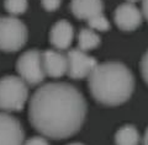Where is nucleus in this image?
Listing matches in <instances>:
<instances>
[{"instance_id":"13","label":"nucleus","mask_w":148,"mask_h":145,"mask_svg":"<svg viewBox=\"0 0 148 145\" xmlns=\"http://www.w3.org/2000/svg\"><path fill=\"white\" fill-rule=\"evenodd\" d=\"M100 44V37L94 32V30L91 29H83L79 32L78 36V46L79 49L84 50H90L96 48Z\"/></svg>"},{"instance_id":"12","label":"nucleus","mask_w":148,"mask_h":145,"mask_svg":"<svg viewBox=\"0 0 148 145\" xmlns=\"http://www.w3.org/2000/svg\"><path fill=\"white\" fill-rule=\"evenodd\" d=\"M116 145H138L140 143V133L131 124L123 125L115 135Z\"/></svg>"},{"instance_id":"19","label":"nucleus","mask_w":148,"mask_h":145,"mask_svg":"<svg viewBox=\"0 0 148 145\" xmlns=\"http://www.w3.org/2000/svg\"><path fill=\"white\" fill-rule=\"evenodd\" d=\"M142 14L148 21V0H142Z\"/></svg>"},{"instance_id":"1","label":"nucleus","mask_w":148,"mask_h":145,"mask_svg":"<svg viewBox=\"0 0 148 145\" xmlns=\"http://www.w3.org/2000/svg\"><path fill=\"white\" fill-rule=\"evenodd\" d=\"M86 103L82 92L67 82H49L37 88L30 100V122L47 138L66 139L82 128Z\"/></svg>"},{"instance_id":"16","label":"nucleus","mask_w":148,"mask_h":145,"mask_svg":"<svg viewBox=\"0 0 148 145\" xmlns=\"http://www.w3.org/2000/svg\"><path fill=\"white\" fill-rule=\"evenodd\" d=\"M41 3H42L43 9L47 11L57 10L59 5H61V0H41Z\"/></svg>"},{"instance_id":"4","label":"nucleus","mask_w":148,"mask_h":145,"mask_svg":"<svg viewBox=\"0 0 148 145\" xmlns=\"http://www.w3.org/2000/svg\"><path fill=\"white\" fill-rule=\"evenodd\" d=\"M27 41L25 23L15 16H0V50L16 52Z\"/></svg>"},{"instance_id":"17","label":"nucleus","mask_w":148,"mask_h":145,"mask_svg":"<svg viewBox=\"0 0 148 145\" xmlns=\"http://www.w3.org/2000/svg\"><path fill=\"white\" fill-rule=\"evenodd\" d=\"M141 74L145 79V81L148 84V50L143 54L141 60Z\"/></svg>"},{"instance_id":"22","label":"nucleus","mask_w":148,"mask_h":145,"mask_svg":"<svg viewBox=\"0 0 148 145\" xmlns=\"http://www.w3.org/2000/svg\"><path fill=\"white\" fill-rule=\"evenodd\" d=\"M130 3H135V1H138V0H128Z\"/></svg>"},{"instance_id":"5","label":"nucleus","mask_w":148,"mask_h":145,"mask_svg":"<svg viewBox=\"0 0 148 145\" xmlns=\"http://www.w3.org/2000/svg\"><path fill=\"white\" fill-rule=\"evenodd\" d=\"M16 69L20 78L26 84L38 85L46 76L42 64V53L37 49L27 50L17 59Z\"/></svg>"},{"instance_id":"6","label":"nucleus","mask_w":148,"mask_h":145,"mask_svg":"<svg viewBox=\"0 0 148 145\" xmlns=\"http://www.w3.org/2000/svg\"><path fill=\"white\" fill-rule=\"evenodd\" d=\"M96 65L98 62L79 48L71 49L67 54V73L75 80L89 78Z\"/></svg>"},{"instance_id":"2","label":"nucleus","mask_w":148,"mask_h":145,"mask_svg":"<svg viewBox=\"0 0 148 145\" xmlns=\"http://www.w3.org/2000/svg\"><path fill=\"white\" fill-rule=\"evenodd\" d=\"M92 97L104 106H119L131 97L135 79L126 65L119 62L98 64L89 75Z\"/></svg>"},{"instance_id":"18","label":"nucleus","mask_w":148,"mask_h":145,"mask_svg":"<svg viewBox=\"0 0 148 145\" xmlns=\"http://www.w3.org/2000/svg\"><path fill=\"white\" fill-rule=\"evenodd\" d=\"M24 145H48L47 140L42 137H32Z\"/></svg>"},{"instance_id":"11","label":"nucleus","mask_w":148,"mask_h":145,"mask_svg":"<svg viewBox=\"0 0 148 145\" xmlns=\"http://www.w3.org/2000/svg\"><path fill=\"white\" fill-rule=\"evenodd\" d=\"M71 10L77 18L89 21L103 14L104 3L103 0H72Z\"/></svg>"},{"instance_id":"8","label":"nucleus","mask_w":148,"mask_h":145,"mask_svg":"<svg viewBox=\"0 0 148 145\" xmlns=\"http://www.w3.org/2000/svg\"><path fill=\"white\" fill-rule=\"evenodd\" d=\"M115 23L122 31H133L142 22V12L132 3L121 4L115 10Z\"/></svg>"},{"instance_id":"20","label":"nucleus","mask_w":148,"mask_h":145,"mask_svg":"<svg viewBox=\"0 0 148 145\" xmlns=\"http://www.w3.org/2000/svg\"><path fill=\"white\" fill-rule=\"evenodd\" d=\"M142 145H148V128L146 130V133H145V137H143V143Z\"/></svg>"},{"instance_id":"14","label":"nucleus","mask_w":148,"mask_h":145,"mask_svg":"<svg viewBox=\"0 0 148 145\" xmlns=\"http://www.w3.org/2000/svg\"><path fill=\"white\" fill-rule=\"evenodd\" d=\"M6 11L10 12L11 15H20L24 14L27 9V0H5L4 1Z\"/></svg>"},{"instance_id":"21","label":"nucleus","mask_w":148,"mask_h":145,"mask_svg":"<svg viewBox=\"0 0 148 145\" xmlns=\"http://www.w3.org/2000/svg\"><path fill=\"white\" fill-rule=\"evenodd\" d=\"M68 145H84V144H82V143H72V144H68Z\"/></svg>"},{"instance_id":"7","label":"nucleus","mask_w":148,"mask_h":145,"mask_svg":"<svg viewBox=\"0 0 148 145\" xmlns=\"http://www.w3.org/2000/svg\"><path fill=\"white\" fill-rule=\"evenodd\" d=\"M0 145H24V129L16 118L0 112Z\"/></svg>"},{"instance_id":"9","label":"nucleus","mask_w":148,"mask_h":145,"mask_svg":"<svg viewBox=\"0 0 148 145\" xmlns=\"http://www.w3.org/2000/svg\"><path fill=\"white\" fill-rule=\"evenodd\" d=\"M42 64L45 74L49 78H61L67 73V55L53 49L42 53Z\"/></svg>"},{"instance_id":"3","label":"nucleus","mask_w":148,"mask_h":145,"mask_svg":"<svg viewBox=\"0 0 148 145\" xmlns=\"http://www.w3.org/2000/svg\"><path fill=\"white\" fill-rule=\"evenodd\" d=\"M29 96L26 82L18 76L8 75L0 79V110L21 111Z\"/></svg>"},{"instance_id":"10","label":"nucleus","mask_w":148,"mask_h":145,"mask_svg":"<svg viewBox=\"0 0 148 145\" xmlns=\"http://www.w3.org/2000/svg\"><path fill=\"white\" fill-rule=\"evenodd\" d=\"M74 37V30L71 22L67 20H61L56 22L49 33L51 44L59 50L68 49L71 47Z\"/></svg>"},{"instance_id":"15","label":"nucleus","mask_w":148,"mask_h":145,"mask_svg":"<svg viewBox=\"0 0 148 145\" xmlns=\"http://www.w3.org/2000/svg\"><path fill=\"white\" fill-rule=\"evenodd\" d=\"M88 25L94 31H108L110 29V22L108 21V18L105 17L104 14L90 18V20L88 21Z\"/></svg>"}]
</instances>
